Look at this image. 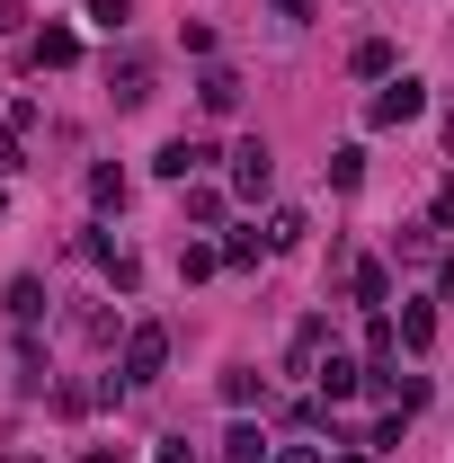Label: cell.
I'll return each mask as SVG.
<instances>
[{"mask_svg":"<svg viewBox=\"0 0 454 463\" xmlns=\"http://www.w3.org/2000/svg\"><path fill=\"white\" fill-rule=\"evenodd\" d=\"M339 463H365V455H339Z\"/></svg>","mask_w":454,"mask_h":463,"instance_id":"30","label":"cell"},{"mask_svg":"<svg viewBox=\"0 0 454 463\" xmlns=\"http://www.w3.org/2000/svg\"><path fill=\"white\" fill-rule=\"evenodd\" d=\"M321 347H330V321H303L294 347H285V365H294V374H321Z\"/></svg>","mask_w":454,"mask_h":463,"instance_id":"7","label":"cell"},{"mask_svg":"<svg viewBox=\"0 0 454 463\" xmlns=\"http://www.w3.org/2000/svg\"><path fill=\"white\" fill-rule=\"evenodd\" d=\"M437 286H446V294H454V250H446V268H437Z\"/></svg>","mask_w":454,"mask_h":463,"instance_id":"29","label":"cell"},{"mask_svg":"<svg viewBox=\"0 0 454 463\" xmlns=\"http://www.w3.org/2000/svg\"><path fill=\"white\" fill-rule=\"evenodd\" d=\"M90 205H125V170H116V161L90 170Z\"/></svg>","mask_w":454,"mask_h":463,"instance_id":"18","label":"cell"},{"mask_svg":"<svg viewBox=\"0 0 454 463\" xmlns=\"http://www.w3.org/2000/svg\"><path fill=\"white\" fill-rule=\"evenodd\" d=\"M214 268H223V250H205V241H187V250H178V277H214Z\"/></svg>","mask_w":454,"mask_h":463,"instance_id":"20","label":"cell"},{"mask_svg":"<svg viewBox=\"0 0 454 463\" xmlns=\"http://www.w3.org/2000/svg\"><path fill=\"white\" fill-rule=\"evenodd\" d=\"M36 312H45V286H36V277H18V286H9V321H18V330H27V321H36Z\"/></svg>","mask_w":454,"mask_h":463,"instance_id":"15","label":"cell"},{"mask_svg":"<svg viewBox=\"0 0 454 463\" xmlns=\"http://www.w3.org/2000/svg\"><path fill=\"white\" fill-rule=\"evenodd\" d=\"M80 463H134V455H125V446H90Z\"/></svg>","mask_w":454,"mask_h":463,"instance_id":"25","label":"cell"},{"mask_svg":"<svg viewBox=\"0 0 454 463\" xmlns=\"http://www.w3.org/2000/svg\"><path fill=\"white\" fill-rule=\"evenodd\" d=\"M259 250H277V241H268V232H232V241H223V268H259Z\"/></svg>","mask_w":454,"mask_h":463,"instance_id":"14","label":"cell"},{"mask_svg":"<svg viewBox=\"0 0 454 463\" xmlns=\"http://www.w3.org/2000/svg\"><path fill=\"white\" fill-rule=\"evenodd\" d=\"M161 365H170V330L161 321H134L125 330V383H161Z\"/></svg>","mask_w":454,"mask_h":463,"instance_id":"1","label":"cell"},{"mask_svg":"<svg viewBox=\"0 0 454 463\" xmlns=\"http://www.w3.org/2000/svg\"><path fill=\"white\" fill-rule=\"evenodd\" d=\"M410 116H428V90H419L410 71H393V80L374 90V108H365V125H410Z\"/></svg>","mask_w":454,"mask_h":463,"instance_id":"2","label":"cell"},{"mask_svg":"<svg viewBox=\"0 0 454 463\" xmlns=\"http://www.w3.org/2000/svg\"><path fill=\"white\" fill-rule=\"evenodd\" d=\"M18 18H27V9H18V0H0V36H9V27H18Z\"/></svg>","mask_w":454,"mask_h":463,"instance_id":"27","label":"cell"},{"mask_svg":"<svg viewBox=\"0 0 454 463\" xmlns=\"http://www.w3.org/2000/svg\"><path fill=\"white\" fill-rule=\"evenodd\" d=\"M428 339H437V312H428V303H401V347L419 356Z\"/></svg>","mask_w":454,"mask_h":463,"instance_id":"13","label":"cell"},{"mask_svg":"<svg viewBox=\"0 0 454 463\" xmlns=\"http://www.w3.org/2000/svg\"><path fill=\"white\" fill-rule=\"evenodd\" d=\"M108 80H116V108H143L152 99V62H116Z\"/></svg>","mask_w":454,"mask_h":463,"instance_id":"10","label":"cell"},{"mask_svg":"<svg viewBox=\"0 0 454 463\" xmlns=\"http://www.w3.org/2000/svg\"><path fill=\"white\" fill-rule=\"evenodd\" d=\"M196 99H205V116H232V108H241V71H232V62H214V71L196 80Z\"/></svg>","mask_w":454,"mask_h":463,"instance_id":"5","label":"cell"},{"mask_svg":"<svg viewBox=\"0 0 454 463\" xmlns=\"http://www.w3.org/2000/svg\"><path fill=\"white\" fill-rule=\"evenodd\" d=\"M232 187H241V196H268V187H277V152H268L259 134L232 152Z\"/></svg>","mask_w":454,"mask_h":463,"instance_id":"3","label":"cell"},{"mask_svg":"<svg viewBox=\"0 0 454 463\" xmlns=\"http://www.w3.org/2000/svg\"><path fill=\"white\" fill-rule=\"evenodd\" d=\"M277 18H294V27H303V18H312V0H277Z\"/></svg>","mask_w":454,"mask_h":463,"instance_id":"26","label":"cell"},{"mask_svg":"<svg viewBox=\"0 0 454 463\" xmlns=\"http://www.w3.org/2000/svg\"><path fill=\"white\" fill-rule=\"evenodd\" d=\"M347 286H356V303H365V312H383V303H393V277H383V259H356V268H347Z\"/></svg>","mask_w":454,"mask_h":463,"instance_id":"6","label":"cell"},{"mask_svg":"<svg viewBox=\"0 0 454 463\" xmlns=\"http://www.w3.org/2000/svg\"><path fill=\"white\" fill-rule=\"evenodd\" d=\"M187 223H223V196L214 187H187Z\"/></svg>","mask_w":454,"mask_h":463,"instance_id":"21","label":"cell"},{"mask_svg":"<svg viewBox=\"0 0 454 463\" xmlns=\"http://www.w3.org/2000/svg\"><path fill=\"white\" fill-rule=\"evenodd\" d=\"M125 18H134V0H90V27H108V36H116Z\"/></svg>","mask_w":454,"mask_h":463,"instance_id":"22","label":"cell"},{"mask_svg":"<svg viewBox=\"0 0 454 463\" xmlns=\"http://www.w3.org/2000/svg\"><path fill=\"white\" fill-rule=\"evenodd\" d=\"M330 187H365V152H356V143L330 152Z\"/></svg>","mask_w":454,"mask_h":463,"instance_id":"17","label":"cell"},{"mask_svg":"<svg viewBox=\"0 0 454 463\" xmlns=\"http://www.w3.org/2000/svg\"><path fill=\"white\" fill-rule=\"evenodd\" d=\"M428 223H437V232L454 223V178H446V187H437V205H428Z\"/></svg>","mask_w":454,"mask_h":463,"instance_id":"23","label":"cell"},{"mask_svg":"<svg viewBox=\"0 0 454 463\" xmlns=\"http://www.w3.org/2000/svg\"><path fill=\"white\" fill-rule=\"evenodd\" d=\"M36 62H45V71H71V62H80V36H71V27H45V36H36Z\"/></svg>","mask_w":454,"mask_h":463,"instance_id":"9","label":"cell"},{"mask_svg":"<svg viewBox=\"0 0 454 463\" xmlns=\"http://www.w3.org/2000/svg\"><path fill=\"white\" fill-rule=\"evenodd\" d=\"M205 161H214V143H196V134H178V143H161V161H152V170H161V178H178V187H187V178L205 170Z\"/></svg>","mask_w":454,"mask_h":463,"instance_id":"4","label":"cell"},{"mask_svg":"<svg viewBox=\"0 0 454 463\" xmlns=\"http://www.w3.org/2000/svg\"><path fill=\"white\" fill-rule=\"evenodd\" d=\"M268 455H277V446H268V437H259L250 419H241V428L223 437V463H268Z\"/></svg>","mask_w":454,"mask_h":463,"instance_id":"12","label":"cell"},{"mask_svg":"<svg viewBox=\"0 0 454 463\" xmlns=\"http://www.w3.org/2000/svg\"><path fill=\"white\" fill-rule=\"evenodd\" d=\"M347 62H356V80H393V62H401V54H393V36H365Z\"/></svg>","mask_w":454,"mask_h":463,"instance_id":"8","label":"cell"},{"mask_svg":"<svg viewBox=\"0 0 454 463\" xmlns=\"http://www.w3.org/2000/svg\"><path fill=\"white\" fill-rule=\"evenodd\" d=\"M152 463H196V455H187V446H161V455H152Z\"/></svg>","mask_w":454,"mask_h":463,"instance_id":"28","label":"cell"},{"mask_svg":"<svg viewBox=\"0 0 454 463\" xmlns=\"http://www.w3.org/2000/svg\"><path fill=\"white\" fill-rule=\"evenodd\" d=\"M303 232H312V223H303L294 205H277V214H268V241H277V250H303Z\"/></svg>","mask_w":454,"mask_h":463,"instance_id":"19","label":"cell"},{"mask_svg":"<svg viewBox=\"0 0 454 463\" xmlns=\"http://www.w3.org/2000/svg\"><path fill=\"white\" fill-rule=\"evenodd\" d=\"M0 214H9V196H0Z\"/></svg>","mask_w":454,"mask_h":463,"instance_id":"31","label":"cell"},{"mask_svg":"<svg viewBox=\"0 0 454 463\" xmlns=\"http://www.w3.org/2000/svg\"><path fill=\"white\" fill-rule=\"evenodd\" d=\"M347 392H365V365L330 356V365H321V402H347Z\"/></svg>","mask_w":454,"mask_h":463,"instance_id":"11","label":"cell"},{"mask_svg":"<svg viewBox=\"0 0 454 463\" xmlns=\"http://www.w3.org/2000/svg\"><path fill=\"white\" fill-rule=\"evenodd\" d=\"M268 463H321V455H312V446H277Z\"/></svg>","mask_w":454,"mask_h":463,"instance_id":"24","label":"cell"},{"mask_svg":"<svg viewBox=\"0 0 454 463\" xmlns=\"http://www.w3.org/2000/svg\"><path fill=\"white\" fill-rule=\"evenodd\" d=\"M259 392H268V374H250V365H232V374H223V402L232 410H250Z\"/></svg>","mask_w":454,"mask_h":463,"instance_id":"16","label":"cell"}]
</instances>
